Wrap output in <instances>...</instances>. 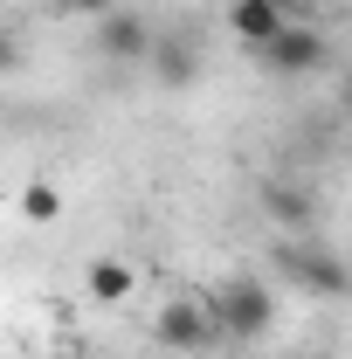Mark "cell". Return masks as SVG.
Returning a JSON list of instances; mask_svg holds the SVG:
<instances>
[{"instance_id": "cell-1", "label": "cell", "mask_w": 352, "mask_h": 359, "mask_svg": "<svg viewBox=\"0 0 352 359\" xmlns=\"http://www.w3.org/2000/svg\"><path fill=\"white\" fill-rule=\"evenodd\" d=\"M208 311H215L221 339L256 346V339H269V325H276V290H269L263 276H228V283L208 290Z\"/></svg>"}, {"instance_id": "cell-2", "label": "cell", "mask_w": 352, "mask_h": 359, "mask_svg": "<svg viewBox=\"0 0 352 359\" xmlns=\"http://www.w3.org/2000/svg\"><path fill=\"white\" fill-rule=\"evenodd\" d=\"M276 276L297 283V290L318 297V304H332V297L346 290V263H339L318 235H283V242H276Z\"/></svg>"}, {"instance_id": "cell-3", "label": "cell", "mask_w": 352, "mask_h": 359, "mask_svg": "<svg viewBox=\"0 0 352 359\" xmlns=\"http://www.w3.org/2000/svg\"><path fill=\"white\" fill-rule=\"evenodd\" d=\"M256 62H263L269 76H318V69L332 62V42H325L304 14H297V21H283V28L256 48Z\"/></svg>"}, {"instance_id": "cell-4", "label": "cell", "mask_w": 352, "mask_h": 359, "mask_svg": "<svg viewBox=\"0 0 352 359\" xmlns=\"http://www.w3.org/2000/svg\"><path fill=\"white\" fill-rule=\"evenodd\" d=\"M152 332H159V346H173V353H215L221 332H215V311H208V297H166L159 318H152Z\"/></svg>"}, {"instance_id": "cell-5", "label": "cell", "mask_w": 352, "mask_h": 359, "mask_svg": "<svg viewBox=\"0 0 352 359\" xmlns=\"http://www.w3.org/2000/svg\"><path fill=\"white\" fill-rule=\"evenodd\" d=\"M97 48H104L111 62H145V48H152V28H145V14H125V7L97 14Z\"/></svg>"}, {"instance_id": "cell-6", "label": "cell", "mask_w": 352, "mask_h": 359, "mask_svg": "<svg viewBox=\"0 0 352 359\" xmlns=\"http://www.w3.org/2000/svg\"><path fill=\"white\" fill-rule=\"evenodd\" d=\"M283 21H297L283 0H228V35H235L242 48H263Z\"/></svg>"}, {"instance_id": "cell-7", "label": "cell", "mask_w": 352, "mask_h": 359, "mask_svg": "<svg viewBox=\"0 0 352 359\" xmlns=\"http://www.w3.org/2000/svg\"><path fill=\"white\" fill-rule=\"evenodd\" d=\"M83 297H90V304H104V311L132 304V297H138V269L125 263V256H97V263L83 269Z\"/></svg>"}, {"instance_id": "cell-8", "label": "cell", "mask_w": 352, "mask_h": 359, "mask_svg": "<svg viewBox=\"0 0 352 359\" xmlns=\"http://www.w3.org/2000/svg\"><path fill=\"white\" fill-rule=\"evenodd\" d=\"M145 69L159 76L166 90H187L194 76H201V48L187 42V35H166V42H152L145 48Z\"/></svg>"}, {"instance_id": "cell-9", "label": "cell", "mask_w": 352, "mask_h": 359, "mask_svg": "<svg viewBox=\"0 0 352 359\" xmlns=\"http://www.w3.org/2000/svg\"><path fill=\"white\" fill-rule=\"evenodd\" d=\"M263 208L290 228V235H311V222H318V201H311L304 187H283V180H269V187H263Z\"/></svg>"}, {"instance_id": "cell-10", "label": "cell", "mask_w": 352, "mask_h": 359, "mask_svg": "<svg viewBox=\"0 0 352 359\" xmlns=\"http://www.w3.org/2000/svg\"><path fill=\"white\" fill-rule=\"evenodd\" d=\"M55 215H62V187H55V180H21V222L48 228Z\"/></svg>"}, {"instance_id": "cell-11", "label": "cell", "mask_w": 352, "mask_h": 359, "mask_svg": "<svg viewBox=\"0 0 352 359\" xmlns=\"http://www.w3.org/2000/svg\"><path fill=\"white\" fill-rule=\"evenodd\" d=\"M21 55H28L21 35H14V28H0V76H14V69H21Z\"/></svg>"}, {"instance_id": "cell-12", "label": "cell", "mask_w": 352, "mask_h": 359, "mask_svg": "<svg viewBox=\"0 0 352 359\" xmlns=\"http://www.w3.org/2000/svg\"><path fill=\"white\" fill-rule=\"evenodd\" d=\"M62 14H90L97 21V14H111V0H62Z\"/></svg>"}, {"instance_id": "cell-13", "label": "cell", "mask_w": 352, "mask_h": 359, "mask_svg": "<svg viewBox=\"0 0 352 359\" xmlns=\"http://www.w3.org/2000/svg\"><path fill=\"white\" fill-rule=\"evenodd\" d=\"M283 7H290V14H297V7H325V0H283Z\"/></svg>"}]
</instances>
